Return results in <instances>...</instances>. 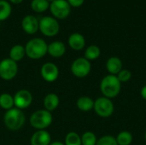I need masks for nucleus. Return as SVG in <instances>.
Segmentation results:
<instances>
[{"mask_svg":"<svg viewBox=\"0 0 146 145\" xmlns=\"http://www.w3.org/2000/svg\"><path fill=\"white\" fill-rule=\"evenodd\" d=\"M26 56L33 60L43 58L48 53V44L41 38H34L27 41L25 45Z\"/></svg>","mask_w":146,"mask_h":145,"instance_id":"f257e3e1","label":"nucleus"},{"mask_svg":"<svg viewBox=\"0 0 146 145\" xmlns=\"http://www.w3.org/2000/svg\"><path fill=\"white\" fill-rule=\"evenodd\" d=\"M26 122V116L22 110L13 108L7 110L3 115V124L7 129L12 132L19 131Z\"/></svg>","mask_w":146,"mask_h":145,"instance_id":"f03ea898","label":"nucleus"},{"mask_svg":"<svg viewBox=\"0 0 146 145\" xmlns=\"http://www.w3.org/2000/svg\"><path fill=\"white\" fill-rule=\"evenodd\" d=\"M99 87L104 97L111 99L116 97L120 94L121 90V83L116 75L108 74L102 79Z\"/></svg>","mask_w":146,"mask_h":145,"instance_id":"7ed1b4c3","label":"nucleus"},{"mask_svg":"<svg viewBox=\"0 0 146 145\" xmlns=\"http://www.w3.org/2000/svg\"><path fill=\"white\" fill-rule=\"evenodd\" d=\"M52 122V114L44 109L36 110L31 115L29 118V123L31 126L36 130H45L50 126Z\"/></svg>","mask_w":146,"mask_h":145,"instance_id":"20e7f679","label":"nucleus"},{"mask_svg":"<svg viewBox=\"0 0 146 145\" xmlns=\"http://www.w3.org/2000/svg\"><path fill=\"white\" fill-rule=\"evenodd\" d=\"M93 109L99 117L109 118L114 114L115 106L111 99L105 97H100L94 101Z\"/></svg>","mask_w":146,"mask_h":145,"instance_id":"39448f33","label":"nucleus"},{"mask_svg":"<svg viewBox=\"0 0 146 145\" xmlns=\"http://www.w3.org/2000/svg\"><path fill=\"white\" fill-rule=\"evenodd\" d=\"M44 36L54 37L60 31L58 21L53 16H44L39 20V29Z\"/></svg>","mask_w":146,"mask_h":145,"instance_id":"423d86ee","label":"nucleus"},{"mask_svg":"<svg viewBox=\"0 0 146 145\" xmlns=\"http://www.w3.org/2000/svg\"><path fill=\"white\" fill-rule=\"evenodd\" d=\"M18 73V64L16 62L9 58L0 61V78L3 80L9 81L15 78Z\"/></svg>","mask_w":146,"mask_h":145,"instance_id":"0eeeda50","label":"nucleus"},{"mask_svg":"<svg viewBox=\"0 0 146 145\" xmlns=\"http://www.w3.org/2000/svg\"><path fill=\"white\" fill-rule=\"evenodd\" d=\"M92 70V64L90 61L85 57H79L75 59L71 64V72L76 78L86 77Z\"/></svg>","mask_w":146,"mask_h":145,"instance_id":"6e6552de","label":"nucleus"},{"mask_svg":"<svg viewBox=\"0 0 146 145\" xmlns=\"http://www.w3.org/2000/svg\"><path fill=\"white\" fill-rule=\"evenodd\" d=\"M50 10L56 19H65L71 12V6L67 0H55L50 3Z\"/></svg>","mask_w":146,"mask_h":145,"instance_id":"1a4fd4ad","label":"nucleus"},{"mask_svg":"<svg viewBox=\"0 0 146 145\" xmlns=\"http://www.w3.org/2000/svg\"><path fill=\"white\" fill-rule=\"evenodd\" d=\"M13 97H14L15 108L19 109L21 110L26 109L28 107H30L33 100V97L32 93L26 89H21L17 91Z\"/></svg>","mask_w":146,"mask_h":145,"instance_id":"9d476101","label":"nucleus"},{"mask_svg":"<svg viewBox=\"0 0 146 145\" xmlns=\"http://www.w3.org/2000/svg\"><path fill=\"white\" fill-rule=\"evenodd\" d=\"M40 74L44 80L51 83L57 79L59 76V68L53 62H45L40 68Z\"/></svg>","mask_w":146,"mask_h":145,"instance_id":"9b49d317","label":"nucleus"},{"mask_svg":"<svg viewBox=\"0 0 146 145\" xmlns=\"http://www.w3.org/2000/svg\"><path fill=\"white\" fill-rule=\"evenodd\" d=\"M21 27L27 34H34L39 29V21L33 15H27L21 21Z\"/></svg>","mask_w":146,"mask_h":145,"instance_id":"f8f14e48","label":"nucleus"},{"mask_svg":"<svg viewBox=\"0 0 146 145\" xmlns=\"http://www.w3.org/2000/svg\"><path fill=\"white\" fill-rule=\"evenodd\" d=\"M51 136L46 130H37L33 133L30 138L31 145H50Z\"/></svg>","mask_w":146,"mask_h":145,"instance_id":"ddd939ff","label":"nucleus"},{"mask_svg":"<svg viewBox=\"0 0 146 145\" xmlns=\"http://www.w3.org/2000/svg\"><path fill=\"white\" fill-rule=\"evenodd\" d=\"M68 43L69 47L74 50H81L86 46V38L85 37L79 32H74L69 35Z\"/></svg>","mask_w":146,"mask_h":145,"instance_id":"4468645a","label":"nucleus"},{"mask_svg":"<svg viewBox=\"0 0 146 145\" xmlns=\"http://www.w3.org/2000/svg\"><path fill=\"white\" fill-rule=\"evenodd\" d=\"M66 52V46L62 41H53L48 44V54L54 58L62 57Z\"/></svg>","mask_w":146,"mask_h":145,"instance_id":"2eb2a0df","label":"nucleus"},{"mask_svg":"<svg viewBox=\"0 0 146 145\" xmlns=\"http://www.w3.org/2000/svg\"><path fill=\"white\" fill-rule=\"evenodd\" d=\"M122 62L117 56H111L106 62V69L112 75H117L122 69Z\"/></svg>","mask_w":146,"mask_h":145,"instance_id":"dca6fc26","label":"nucleus"},{"mask_svg":"<svg viewBox=\"0 0 146 145\" xmlns=\"http://www.w3.org/2000/svg\"><path fill=\"white\" fill-rule=\"evenodd\" d=\"M59 103H60V99L56 93H49L44 98V109L50 113L57 109Z\"/></svg>","mask_w":146,"mask_h":145,"instance_id":"f3484780","label":"nucleus"},{"mask_svg":"<svg viewBox=\"0 0 146 145\" xmlns=\"http://www.w3.org/2000/svg\"><path fill=\"white\" fill-rule=\"evenodd\" d=\"M76 106L82 112H90L93 109L94 100L88 96H82L78 98Z\"/></svg>","mask_w":146,"mask_h":145,"instance_id":"a211bd4d","label":"nucleus"},{"mask_svg":"<svg viewBox=\"0 0 146 145\" xmlns=\"http://www.w3.org/2000/svg\"><path fill=\"white\" fill-rule=\"evenodd\" d=\"M26 56L25 46L21 44H15L9 50V58L16 62L21 61Z\"/></svg>","mask_w":146,"mask_h":145,"instance_id":"6ab92c4d","label":"nucleus"},{"mask_svg":"<svg viewBox=\"0 0 146 145\" xmlns=\"http://www.w3.org/2000/svg\"><path fill=\"white\" fill-rule=\"evenodd\" d=\"M0 107L6 111L15 108L14 97L9 93H2L0 95Z\"/></svg>","mask_w":146,"mask_h":145,"instance_id":"aec40b11","label":"nucleus"},{"mask_svg":"<svg viewBox=\"0 0 146 145\" xmlns=\"http://www.w3.org/2000/svg\"><path fill=\"white\" fill-rule=\"evenodd\" d=\"M101 55V50L100 48L98 45L92 44L88 46L86 50H85V58L87 59L88 61H94L98 59Z\"/></svg>","mask_w":146,"mask_h":145,"instance_id":"412c9836","label":"nucleus"},{"mask_svg":"<svg viewBox=\"0 0 146 145\" xmlns=\"http://www.w3.org/2000/svg\"><path fill=\"white\" fill-rule=\"evenodd\" d=\"M118 145H131L133 140V134L128 131H121L115 138Z\"/></svg>","mask_w":146,"mask_h":145,"instance_id":"4be33fe9","label":"nucleus"},{"mask_svg":"<svg viewBox=\"0 0 146 145\" xmlns=\"http://www.w3.org/2000/svg\"><path fill=\"white\" fill-rule=\"evenodd\" d=\"M12 12V7L7 0H0V21L7 20Z\"/></svg>","mask_w":146,"mask_h":145,"instance_id":"5701e85b","label":"nucleus"},{"mask_svg":"<svg viewBox=\"0 0 146 145\" xmlns=\"http://www.w3.org/2000/svg\"><path fill=\"white\" fill-rule=\"evenodd\" d=\"M31 8L37 13H43L50 8V3L47 0H32Z\"/></svg>","mask_w":146,"mask_h":145,"instance_id":"b1692460","label":"nucleus"},{"mask_svg":"<svg viewBox=\"0 0 146 145\" xmlns=\"http://www.w3.org/2000/svg\"><path fill=\"white\" fill-rule=\"evenodd\" d=\"M64 145H82L81 137L75 132H69L64 140Z\"/></svg>","mask_w":146,"mask_h":145,"instance_id":"393cba45","label":"nucleus"},{"mask_svg":"<svg viewBox=\"0 0 146 145\" xmlns=\"http://www.w3.org/2000/svg\"><path fill=\"white\" fill-rule=\"evenodd\" d=\"M81 137V144L82 145H96L98 142L97 136L94 132L87 131L82 134Z\"/></svg>","mask_w":146,"mask_h":145,"instance_id":"a878e982","label":"nucleus"},{"mask_svg":"<svg viewBox=\"0 0 146 145\" xmlns=\"http://www.w3.org/2000/svg\"><path fill=\"white\" fill-rule=\"evenodd\" d=\"M96 145H118L115 137L111 135H104L98 139Z\"/></svg>","mask_w":146,"mask_h":145,"instance_id":"bb28decb","label":"nucleus"},{"mask_svg":"<svg viewBox=\"0 0 146 145\" xmlns=\"http://www.w3.org/2000/svg\"><path fill=\"white\" fill-rule=\"evenodd\" d=\"M116 77L118 78V79L120 80L121 83H126L127 81H129L132 78V73L130 70L128 69H124L122 68L118 74L116 75Z\"/></svg>","mask_w":146,"mask_h":145,"instance_id":"cd10ccee","label":"nucleus"},{"mask_svg":"<svg viewBox=\"0 0 146 145\" xmlns=\"http://www.w3.org/2000/svg\"><path fill=\"white\" fill-rule=\"evenodd\" d=\"M67 1L68 2L71 7H74V8L80 7L85 2V0H67Z\"/></svg>","mask_w":146,"mask_h":145,"instance_id":"c85d7f7f","label":"nucleus"},{"mask_svg":"<svg viewBox=\"0 0 146 145\" xmlns=\"http://www.w3.org/2000/svg\"><path fill=\"white\" fill-rule=\"evenodd\" d=\"M140 95H141V97H142L143 99L146 100V85H144L141 88V90H140Z\"/></svg>","mask_w":146,"mask_h":145,"instance_id":"c756f323","label":"nucleus"},{"mask_svg":"<svg viewBox=\"0 0 146 145\" xmlns=\"http://www.w3.org/2000/svg\"><path fill=\"white\" fill-rule=\"evenodd\" d=\"M50 145H64V144L60 141H55V142H51Z\"/></svg>","mask_w":146,"mask_h":145,"instance_id":"7c9ffc66","label":"nucleus"},{"mask_svg":"<svg viewBox=\"0 0 146 145\" xmlns=\"http://www.w3.org/2000/svg\"><path fill=\"white\" fill-rule=\"evenodd\" d=\"M9 1L14 4H18V3H21L23 0H9Z\"/></svg>","mask_w":146,"mask_h":145,"instance_id":"2f4dec72","label":"nucleus"},{"mask_svg":"<svg viewBox=\"0 0 146 145\" xmlns=\"http://www.w3.org/2000/svg\"><path fill=\"white\" fill-rule=\"evenodd\" d=\"M47 1H48L49 3H52V2H53V1H55V0H47Z\"/></svg>","mask_w":146,"mask_h":145,"instance_id":"473e14b6","label":"nucleus"},{"mask_svg":"<svg viewBox=\"0 0 146 145\" xmlns=\"http://www.w3.org/2000/svg\"><path fill=\"white\" fill-rule=\"evenodd\" d=\"M145 142H146V131H145Z\"/></svg>","mask_w":146,"mask_h":145,"instance_id":"72a5a7b5","label":"nucleus"},{"mask_svg":"<svg viewBox=\"0 0 146 145\" xmlns=\"http://www.w3.org/2000/svg\"><path fill=\"white\" fill-rule=\"evenodd\" d=\"M10 145H15V144H10Z\"/></svg>","mask_w":146,"mask_h":145,"instance_id":"f704fd0d","label":"nucleus"}]
</instances>
